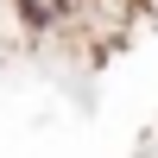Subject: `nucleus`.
<instances>
[{
    "label": "nucleus",
    "instance_id": "f257e3e1",
    "mask_svg": "<svg viewBox=\"0 0 158 158\" xmlns=\"http://www.w3.org/2000/svg\"><path fill=\"white\" fill-rule=\"evenodd\" d=\"M13 19H19L25 38H70L76 0H13Z\"/></svg>",
    "mask_w": 158,
    "mask_h": 158
}]
</instances>
